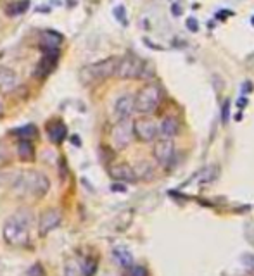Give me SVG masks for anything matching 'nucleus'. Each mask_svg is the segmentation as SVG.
I'll use <instances>...</instances> for the list:
<instances>
[{"label":"nucleus","instance_id":"obj_1","mask_svg":"<svg viewBox=\"0 0 254 276\" xmlns=\"http://www.w3.org/2000/svg\"><path fill=\"white\" fill-rule=\"evenodd\" d=\"M31 211L21 209L7 219L4 225V240L11 247H26L30 243V228H31Z\"/></svg>","mask_w":254,"mask_h":276},{"label":"nucleus","instance_id":"obj_2","mask_svg":"<svg viewBox=\"0 0 254 276\" xmlns=\"http://www.w3.org/2000/svg\"><path fill=\"white\" fill-rule=\"evenodd\" d=\"M14 188L19 195L42 198L50 188V181L43 173L40 171H24L16 178Z\"/></svg>","mask_w":254,"mask_h":276},{"label":"nucleus","instance_id":"obj_3","mask_svg":"<svg viewBox=\"0 0 254 276\" xmlns=\"http://www.w3.org/2000/svg\"><path fill=\"white\" fill-rule=\"evenodd\" d=\"M116 67H118V59L109 57V59L100 60V62H94V64H88V66L82 67L78 76L83 85H90V83H94V81L111 78L112 75H116Z\"/></svg>","mask_w":254,"mask_h":276},{"label":"nucleus","instance_id":"obj_4","mask_svg":"<svg viewBox=\"0 0 254 276\" xmlns=\"http://www.w3.org/2000/svg\"><path fill=\"white\" fill-rule=\"evenodd\" d=\"M161 100V88L156 85H145L135 95V111L140 114H151L157 109Z\"/></svg>","mask_w":254,"mask_h":276},{"label":"nucleus","instance_id":"obj_5","mask_svg":"<svg viewBox=\"0 0 254 276\" xmlns=\"http://www.w3.org/2000/svg\"><path fill=\"white\" fill-rule=\"evenodd\" d=\"M111 138L116 149L128 147L133 138V123H130V119H118V123L112 126Z\"/></svg>","mask_w":254,"mask_h":276},{"label":"nucleus","instance_id":"obj_6","mask_svg":"<svg viewBox=\"0 0 254 276\" xmlns=\"http://www.w3.org/2000/svg\"><path fill=\"white\" fill-rule=\"evenodd\" d=\"M116 75H118V78H121V80L139 78V76L142 75V62H140L135 55H126V57L118 60Z\"/></svg>","mask_w":254,"mask_h":276},{"label":"nucleus","instance_id":"obj_7","mask_svg":"<svg viewBox=\"0 0 254 276\" xmlns=\"http://www.w3.org/2000/svg\"><path fill=\"white\" fill-rule=\"evenodd\" d=\"M60 221H62V214H60L59 209L50 207V209L43 211L38 219V233L42 235V237H45V235L50 233L52 230L57 228L60 225Z\"/></svg>","mask_w":254,"mask_h":276},{"label":"nucleus","instance_id":"obj_8","mask_svg":"<svg viewBox=\"0 0 254 276\" xmlns=\"http://www.w3.org/2000/svg\"><path fill=\"white\" fill-rule=\"evenodd\" d=\"M133 135L140 142H152L157 136V124L151 117H140L133 123Z\"/></svg>","mask_w":254,"mask_h":276},{"label":"nucleus","instance_id":"obj_9","mask_svg":"<svg viewBox=\"0 0 254 276\" xmlns=\"http://www.w3.org/2000/svg\"><path fill=\"white\" fill-rule=\"evenodd\" d=\"M109 174H111V178H114L116 181H124V183H132V181L137 180L135 169H133L130 164H124V162L112 164L111 168H109Z\"/></svg>","mask_w":254,"mask_h":276},{"label":"nucleus","instance_id":"obj_10","mask_svg":"<svg viewBox=\"0 0 254 276\" xmlns=\"http://www.w3.org/2000/svg\"><path fill=\"white\" fill-rule=\"evenodd\" d=\"M175 147H173V142L169 138H161L159 142H156L154 145V159L159 164H168L173 157Z\"/></svg>","mask_w":254,"mask_h":276},{"label":"nucleus","instance_id":"obj_11","mask_svg":"<svg viewBox=\"0 0 254 276\" xmlns=\"http://www.w3.org/2000/svg\"><path fill=\"white\" fill-rule=\"evenodd\" d=\"M133 111H135V97L130 95V93H124V95H121L116 100L114 112L118 116V119H128Z\"/></svg>","mask_w":254,"mask_h":276},{"label":"nucleus","instance_id":"obj_12","mask_svg":"<svg viewBox=\"0 0 254 276\" xmlns=\"http://www.w3.org/2000/svg\"><path fill=\"white\" fill-rule=\"evenodd\" d=\"M57 59L59 52H45L42 60L38 62V67H36V76L38 78H45V76L50 75L55 69V66H57Z\"/></svg>","mask_w":254,"mask_h":276},{"label":"nucleus","instance_id":"obj_13","mask_svg":"<svg viewBox=\"0 0 254 276\" xmlns=\"http://www.w3.org/2000/svg\"><path fill=\"white\" fill-rule=\"evenodd\" d=\"M180 129V121L176 116H166L163 121H161V124L157 126V135H159L161 138H169L171 140L173 136L178 133Z\"/></svg>","mask_w":254,"mask_h":276},{"label":"nucleus","instance_id":"obj_14","mask_svg":"<svg viewBox=\"0 0 254 276\" xmlns=\"http://www.w3.org/2000/svg\"><path fill=\"white\" fill-rule=\"evenodd\" d=\"M18 87V75L14 69L2 66L0 67V93H11Z\"/></svg>","mask_w":254,"mask_h":276},{"label":"nucleus","instance_id":"obj_15","mask_svg":"<svg viewBox=\"0 0 254 276\" xmlns=\"http://www.w3.org/2000/svg\"><path fill=\"white\" fill-rule=\"evenodd\" d=\"M62 35L57 31H45L40 38V48L45 52H59V45L62 43Z\"/></svg>","mask_w":254,"mask_h":276},{"label":"nucleus","instance_id":"obj_16","mask_svg":"<svg viewBox=\"0 0 254 276\" xmlns=\"http://www.w3.org/2000/svg\"><path fill=\"white\" fill-rule=\"evenodd\" d=\"M66 133H68L66 126H64V124L57 119L50 121V123L47 124V135H48V138H50L52 144H60V142L66 138Z\"/></svg>","mask_w":254,"mask_h":276},{"label":"nucleus","instance_id":"obj_17","mask_svg":"<svg viewBox=\"0 0 254 276\" xmlns=\"http://www.w3.org/2000/svg\"><path fill=\"white\" fill-rule=\"evenodd\" d=\"M18 157L23 162H33L35 161V147L31 140H19L18 142Z\"/></svg>","mask_w":254,"mask_h":276},{"label":"nucleus","instance_id":"obj_18","mask_svg":"<svg viewBox=\"0 0 254 276\" xmlns=\"http://www.w3.org/2000/svg\"><path fill=\"white\" fill-rule=\"evenodd\" d=\"M112 255H114V259L118 261L119 266L123 267H130L133 264V255L128 252L124 247H116L114 250H112Z\"/></svg>","mask_w":254,"mask_h":276},{"label":"nucleus","instance_id":"obj_19","mask_svg":"<svg viewBox=\"0 0 254 276\" xmlns=\"http://www.w3.org/2000/svg\"><path fill=\"white\" fill-rule=\"evenodd\" d=\"M12 133H14L19 140H31V138L36 136V128H35V124H26V126L14 129Z\"/></svg>","mask_w":254,"mask_h":276},{"label":"nucleus","instance_id":"obj_20","mask_svg":"<svg viewBox=\"0 0 254 276\" xmlns=\"http://www.w3.org/2000/svg\"><path fill=\"white\" fill-rule=\"evenodd\" d=\"M26 9H30V0H19L16 4H11L7 12L11 16H14V14H23V12H26Z\"/></svg>","mask_w":254,"mask_h":276},{"label":"nucleus","instance_id":"obj_21","mask_svg":"<svg viewBox=\"0 0 254 276\" xmlns=\"http://www.w3.org/2000/svg\"><path fill=\"white\" fill-rule=\"evenodd\" d=\"M95 269H97L95 259H94V257H87V259H85L83 264H82V271H83V274H85V276H94Z\"/></svg>","mask_w":254,"mask_h":276},{"label":"nucleus","instance_id":"obj_22","mask_svg":"<svg viewBox=\"0 0 254 276\" xmlns=\"http://www.w3.org/2000/svg\"><path fill=\"white\" fill-rule=\"evenodd\" d=\"M114 18L118 19V21H119L121 24H124V26H126V24H128V19H126V9H124L123 6L114 7Z\"/></svg>","mask_w":254,"mask_h":276},{"label":"nucleus","instance_id":"obj_23","mask_svg":"<svg viewBox=\"0 0 254 276\" xmlns=\"http://www.w3.org/2000/svg\"><path fill=\"white\" fill-rule=\"evenodd\" d=\"M28 276H47V273L40 262H35V264L28 269Z\"/></svg>","mask_w":254,"mask_h":276},{"label":"nucleus","instance_id":"obj_24","mask_svg":"<svg viewBox=\"0 0 254 276\" xmlns=\"http://www.w3.org/2000/svg\"><path fill=\"white\" fill-rule=\"evenodd\" d=\"M128 276H147V269L142 266H130L128 267Z\"/></svg>","mask_w":254,"mask_h":276},{"label":"nucleus","instance_id":"obj_25","mask_svg":"<svg viewBox=\"0 0 254 276\" xmlns=\"http://www.w3.org/2000/svg\"><path fill=\"white\" fill-rule=\"evenodd\" d=\"M230 119V100H225L223 105H221V121L223 124H227Z\"/></svg>","mask_w":254,"mask_h":276},{"label":"nucleus","instance_id":"obj_26","mask_svg":"<svg viewBox=\"0 0 254 276\" xmlns=\"http://www.w3.org/2000/svg\"><path fill=\"white\" fill-rule=\"evenodd\" d=\"M187 30L192 31V33H196V31H199V24H197V21L194 18H188L187 21Z\"/></svg>","mask_w":254,"mask_h":276},{"label":"nucleus","instance_id":"obj_27","mask_svg":"<svg viewBox=\"0 0 254 276\" xmlns=\"http://www.w3.org/2000/svg\"><path fill=\"white\" fill-rule=\"evenodd\" d=\"M242 92H244V93H251V92H252V85H251V81H245V83L242 85Z\"/></svg>","mask_w":254,"mask_h":276},{"label":"nucleus","instance_id":"obj_28","mask_svg":"<svg viewBox=\"0 0 254 276\" xmlns=\"http://www.w3.org/2000/svg\"><path fill=\"white\" fill-rule=\"evenodd\" d=\"M111 188L114 190V192H124V190H126V188H124L123 185H112Z\"/></svg>","mask_w":254,"mask_h":276},{"label":"nucleus","instance_id":"obj_29","mask_svg":"<svg viewBox=\"0 0 254 276\" xmlns=\"http://www.w3.org/2000/svg\"><path fill=\"white\" fill-rule=\"evenodd\" d=\"M171 12H173V14H175V16H180V14H181L180 6H176V4H175V6L171 7Z\"/></svg>","mask_w":254,"mask_h":276},{"label":"nucleus","instance_id":"obj_30","mask_svg":"<svg viewBox=\"0 0 254 276\" xmlns=\"http://www.w3.org/2000/svg\"><path fill=\"white\" fill-rule=\"evenodd\" d=\"M237 104H239V107L242 109V107H245V105H247V99H239V102H237Z\"/></svg>","mask_w":254,"mask_h":276},{"label":"nucleus","instance_id":"obj_31","mask_svg":"<svg viewBox=\"0 0 254 276\" xmlns=\"http://www.w3.org/2000/svg\"><path fill=\"white\" fill-rule=\"evenodd\" d=\"M2 111H4V104H2V100H0V114H2Z\"/></svg>","mask_w":254,"mask_h":276},{"label":"nucleus","instance_id":"obj_32","mask_svg":"<svg viewBox=\"0 0 254 276\" xmlns=\"http://www.w3.org/2000/svg\"><path fill=\"white\" fill-rule=\"evenodd\" d=\"M251 23H252V26H254V16H252V19H251Z\"/></svg>","mask_w":254,"mask_h":276}]
</instances>
